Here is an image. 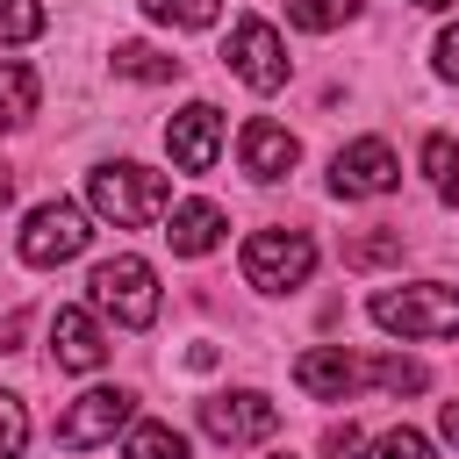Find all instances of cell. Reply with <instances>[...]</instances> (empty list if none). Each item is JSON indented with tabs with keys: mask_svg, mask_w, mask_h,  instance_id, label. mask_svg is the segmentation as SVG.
Instances as JSON below:
<instances>
[{
	"mask_svg": "<svg viewBox=\"0 0 459 459\" xmlns=\"http://www.w3.org/2000/svg\"><path fill=\"white\" fill-rule=\"evenodd\" d=\"M86 208L100 222H115V230H151L172 208V186L151 165H93L86 172Z\"/></svg>",
	"mask_w": 459,
	"mask_h": 459,
	"instance_id": "obj_1",
	"label": "cell"
},
{
	"mask_svg": "<svg viewBox=\"0 0 459 459\" xmlns=\"http://www.w3.org/2000/svg\"><path fill=\"white\" fill-rule=\"evenodd\" d=\"M366 316L387 337H459V287L445 280H416V287H380L366 301Z\"/></svg>",
	"mask_w": 459,
	"mask_h": 459,
	"instance_id": "obj_2",
	"label": "cell"
},
{
	"mask_svg": "<svg viewBox=\"0 0 459 459\" xmlns=\"http://www.w3.org/2000/svg\"><path fill=\"white\" fill-rule=\"evenodd\" d=\"M86 294H93V308H100V316H115L122 330H151V323H158V273H151L136 251L100 258V265H93V280H86Z\"/></svg>",
	"mask_w": 459,
	"mask_h": 459,
	"instance_id": "obj_3",
	"label": "cell"
},
{
	"mask_svg": "<svg viewBox=\"0 0 459 459\" xmlns=\"http://www.w3.org/2000/svg\"><path fill=\"white\" fill-rule=\"evenodd\" d=\"M316 273V237L308 230H251L244 237V280L258 294H287Z\"/></svg>",
	"mask_w": 459,
	"mask_h": 459,
	"instance_id": "obj_4",
	"label": "cell"
},
{
	"mask_svg": "<svg viewBox=\"0 0 459 459\" xmlns=\"http://www.w3.org/2000/svg\"><path fill=\"white\" fill-rule=\"evenodd\" d=\"M86 237H93V230H86V208H79V201H43V208H29V222H22V265L50 273V265L79 258Z\"/></svg>",
	"mask_w": 459,
	"mask_h": 459,
	"instance_id": "obj_5",
	"label": "cell"
},
{
	"mask_svg": "<svg viewBox=\"0 0 459 459\" xmlns=\"http://www.w3.org/2000/svg\"><path fill=\"white\" fill-rule=\"evenodd\" d=\"M222 65H230L251 93H280V86H287V43H280V29H273V22H258V14H244V22L230 29Z\"/></svg>",
	"mask_w": 459,
	"mask_h": 459,
	"instance_id": "obj_6",
	"label": "cell"
},
{
	"mask_svg": "<svg viewBox=\"0 0 459 459\" xmlns=\"http://www.w3.org/2000/svg\"><path fill=\"white\" fill-rule=\"evenodd\" d=\"M129 416H136V394H129V387H86V394L57 416V445H65V452H93V445H108L115 430H129Z\"/></svg>",
	"mask_w": 459,
	"mask_h": 459,
	"instance_id": "obj_7",
	"label": "cell"
},
{
	"mask_svg": "<svg viewBox=\"0 0 459 459\" xmlns=\"http://www.w3.org/2000/svg\"><path fill=\"white\" fill-rule=\"evenodd\" d=\"M201 430L215 437V445H265L273 430H280V409L258 394V387H237V394H208L201 402Z\"/></svg>",
	"mask_w": 459,
	"mask_h": 459,
	"instance_id": "obj_8",
	"label": "cell"
},
{
	"mask_svg": "<svg viewBox=\"0 0 459 459\" xmlns=\"http://www.w3.org/2000/svg\"><path fill=\"white\" fill-rule=\"evenodd\" d=\"M402 179V158L380 143V136H359V143H344L337 158H330V194H344V201H373V194H387Z\"/></svg>",
	"mask_w": 459,
	"mask_h": 459,
	"instance_id": "obj_9",
	"label": "cell"
},
{
	"mask_svg": "<svg viewBox=\"0 0 459 459\" xmlns=\"http://www.w3.org/2000/svg\"><path fill=\"white\" fill-rule=\"evenodd\" d=\"M165 151H172L179 172H208L215 151H222V115H215L208 100H186V108L165 122Z\"/></svg>",
	"mask_w": 459,
	"mask_h": 459,
	"instance_id": "obj_10",
	"label": "cell"
},
{
	"mask_svg": "<svg viewBox=\"0 0 459 459\" xmlns=\"http://www.w3.org/2000/svg\"><path fill=\"white\" fill-rule=\"evenodd\" d=\"M294 387L316 394V402H344L351 387H366V359H351L344 344H316L294 359Z\"/></svg>",
	"mask_w": 459,
	"mask_h": 459,
	"instance_id": "obj_11",
	"label": "cell"
},
{
	"mask_svg": "<svg viewBox=\"0 0 459 459\" xmlns=\"http://www.w3.org/2000/svg\"><path fill=\"white\" fill-rule=\"evenodd\" d=\"M50 351H57L65 373H93V366L108 359V337H100L93 308H57V316H50Z\"/></svg>",
	"mask_w": 459,
	"mask_h": 459,
	"instance_id": "obj_12",
	"label": "cell"
},
{
	"mask_svg": "<svg viewBox=\"0 0 459 459\" xmlns=\"http://www.w3.org/2000/svg\"><path fill=\"white\" fill-rule=\"evenodd\" d=\"M237 158H244V172L251 179H287L294 172V158H301V143L280 129V122H244V136H237Z\"/></svg>",
	"mask_w": 459,
	"mask_h": 459,
	"instance_id": "obj_13",
	"label": "cell"
},
{
	"mask_svg": "<svg viewBox=\"0 0 459 459\" xmlns=\"http://www.w3.org/2000/svg\"><path fill=\"white\" fill-rule=\"evenodd\" d=\"M165 244H172L179 258H208V251L222 244V208H215V201H179V208H165Z\"/></svg>",
	"mask_w": 459,
	"mask_h": 459,
	"instance_id": "obj_14",
	"label": "cell"
},
{
	"mask_svg": "<svg viewBox=\"0 0 459 459\" xmlns=\"http://www.w3.org/2000/svg\"><path fill=\"white\" fill-rule=\"evenodd\" d=\"M36 93H43L36 72H29L22 57H7V65H0V129H22V122L36 115Z\"/></svg>",
	"mask_w": 459,
	"mask_h": 459,
	"instance_id": "obj_15",
	"label": "cell"
},
{
	"mask_svg": "<svg viewBox=\"0 0 459 459\" xmlns=\"http://www.w3.org/2000/svg\"><path fill=\"white\" fill-rule=\"evenodd\" d=\"M423 179L445 208H459V143L452 136H423Z\"/></svg>",
	"mask_w": 459,
	"mask_h": 459,
	"instance_id": "obj_16",
	"label": "cell"
},
{
	"mask_svg": "<svg viewBox=\"0 0 459 459\" xmlns=\"http://www.w3.org/2000/svg\"><path fill=\"white\" fill-rule=\"evenodd\" d=\"M115 72L122 79H143V86H165V79H179V57H165L151 43H115Z\"/></svg>",
	"mask_w": 459,
	"mask_h": 459,
	"instance_id": "obj_17",
	"label": "cell"
},
{
	"mask_svg": "<svg viewBox=\"0 0 459 459\" xmlns=\"http://www.w3.org/2000/svg\"><path fill=\"white\" fill-rule=\"evenodd\" d=\"M351 14H359V0H287V22L308 29V36H330V29H344Z\"/></svg>",
	"mask_w": 459,
	"mask_h": 459,
	"instance_id": "obj_18",
	"label": "cell"
},
{
	"mask_svg": "<svg viewBox=\"0 0 459 459\" xmlns=\"http://www.w3.org/2000/svg\"><path fill=\"white\" fill-rule=\"evenodd\" d=\"M122 459H186V437H179L172 423H129Z\"/></svg>",
	"mask_w": 459,
	"mask_h": 459,
	"instance_id": "obj_19",
	"label": "cell"
},
{
	"mask_svg": "<svg viewBox=\"0 0 459 459\" xmlns=\"http://www.w3.org/2000/svg\"><path fill=\"white\" fill-rule=\"evenodd\" d=\"M366 387H387V394H423L430 373L416 359H366Z\"/></svg>",
	"mask_w": 459,
	"mask_h": 459,
	"instance_id": "obj_20",
	"label": "cell"
},
{
	"mask_svg": "<svg viewBox=\"0 0 459 459\" xmlns=\"http://www.w3.org/2000/svg\"><path fill=\"white\" fill-rule=\"evenodd\" d=\"M143 14L165 22V29H208L222 14V0H143Z\"/></svg>",
	"mask_w": 459,
	"mask_h": 459,
	"instance_id": "obj_21",
	"label": "cell"
},
{
	"mask_svg": "<svg viewBox=\"0 0 459 459\" xmlns=\"http://www.w3.org/2000/svg\"><path fill=\"white\" fill-rule=\"evenodd\" d=\"M43 0H0V43H36L43 36Z\"/></svg>",
	"mask_w": 459,
	"mask_h": 459,
	"instance_id": "obj_22",
	"label": "cell"
},
{
	"mask_svg": "<svg viewBox=\"0 0 459 459\" xmlns=\"http://www.w3.org/2000/svg\"><path fill=\"white\" fill-rule=\"evenodd\" d=\"M402 258V230H373V237H359V244H344V265H394Z\"/></svg>",
	"mask_w": 459,
	"mask_h": 459,
	"instance_id": "obj_23",
	"label": "cell"
},
{
	"mask_svg": "<svg viewBox=\"0 0 459 459\" xmlns=\"http://www.w3.org/2000/svg\"><path fill=\"white\" fill-rule=\"evenodd\" d=\"M366 459H437V452H430V437H423V430H409V423H402V430H380V437L366 445Z\"/></svg>",
	"mask_w": 459,
	"mask_h": 459,
	"instance_id": "obj_24",
	"label": "cell"
},
{
	"mask_svg": "<svg viewBox=\"0 0 459 459\" xmlns=\"http://www.w3.org/2000/svg\"><path fill=\"white\" fill-rule=\"evenodd\" d=\"M22 445H29V409H22V394L0 387V459H22Z\"/></svg>",
	"mask_w": 459,
	"mask_h": 459,
	"instance_id": "obj_25",
	"label": "cell"
},
{
	"mask_svg": "<svg viewBox=\"0 0 459 459\" xmlns=\"http://www.w3.org/2000/svg\"><path fill=\"white\" fill-rule=\"evenodd\" d=\"M323 452H330V459H351V452H359V423H330V430H323Z\"/></svg>",
	"mask_w": 459,
	"mask_h": 459,
	"instance_id": "obj_26",
	"label": "cell"
},
{
	"mask_svg": "<svg viewBox=\"0 0 459 459\" xmlns=\"http://www.w3.org/2000/svg\"><path fill=\"white\" fill-rule=\"evenodd\" d=\"M437 79H452V86H459V22L437 36Z\"/></svg>",
	"mask_w": 459,
	"mask_h": 459,
	"instance_id": "obj_27",
	"label": "cell"
},
{
	"mask_svg": "<svg viewBox=\"0 0 459 459\" xmlns=\"http://www.w3.org/2000/svg\"><path fill=\"white\" fill-rule=\"evenodd\" d=\"M22 330H29V316H0V351H14V344H22Z\"/></svg>",
	"mask_w": 459,
	"mask_h": 459,
	"instance_id": "obj_28",
	"label": "cell"
},
{
	"mask_svg": "<svg viewBox=\"0 0 459 459\" xmlns=\"http://www.w3.org/2000/svg\"><path fill=\"white\" fill-rule=\"evenodd\" d=\"M437 430H445V437L459 445V402H445V409H437Z\"/></svg>",
	"mask_w": 459,
	"mask_h": 459,
	"instance_id": "obj_29",
	"label": "cell"
},
{
	"mask_svg": "<svg viewBox=\"0 0 459 459\" xmlns=\"http://www.w3.org/2000/svg\"><path fill=\"white\" fill-rule=\"evenodd\" d=\"M14 201V165H0V208Z\"/></svg>",
	"mask_w": 459,
	"mask_h": 459,
	"instance_id": "obj_30",
	"label": "cell"
},
{
	"mask_svg": "<svg viewBox=\"0 0 459 459\" xmlns=\"http://www.w3.org/2000/svg\"><path fill=\"white\" fill-rule=\"evenodd\" d=\"M416 7H430V14H437V7H452V0H416Z\"/></svg>",
	"mask_w": 459,
	"mask_h": 459,
	"instance_id": "obj_31",
	"label": "cell"
}]
</instances>
